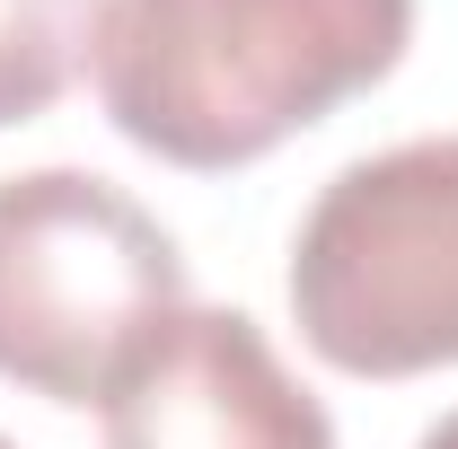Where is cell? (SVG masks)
<instances>
[{
    "mask_svg": "<svg viewBox=\"0 0 458 449\" xmlns=\"http://www.w3.org/2000/svg\"><path fill=\"white\" fill-rule=\"evenodd\" d=\"M291 318L344 379L458 370V132L327 176L291 238Z\"/></svg>",
    "mask_w": 458,
    "mask_h": 449,
    "instance_id": "obj_2",
    "label": "cell"
},
{
    "mask_svg": "<svg viewBox=\"0 0 458 449\" xmlns=\"http://www.w3.org/2000/svg\"><path fill=\"white\" fill-rule=\"evenodd\" d=\"M405 45L414 0H106L89 80L132 150L229 176L379 89Z\"/></svg>",
    "mask_w": 458,
    "mask_h": 449,
    "instance_id": "obj_1",
    "label": "cell"
},
{
    "mask_svg": "<svg viewBox=\"0 0 458 449\" xmlns=\"http://www.w3.org/2000/svg\"><path fill=\"white\" fill-rule=\"evenodd\" d=\"M185 309L176 238L89 168L0 176V379L98 405L141 335Z\"/></svg>",
    "mask_w": 458,
    "mask_h": 449,
    "instance_id": "obj_3",
    "label": "cell"
},
{
    "mask_svg": "<svg viewBox=\"0 0 458 449\" xmlns=\"http://www.w3.org/2000/svg\"><path fill=\"white\" fill-rule=\"evenodd\" d=\"M106 0H0V132L62 106V89L89 71Z\"/></svg>",
    "mask_w": 458,
    "mask_h": 449,
    "instance_id": "obj_5",
    "label": "cell"
},
{
    "mask_svg": "<svg viewBox=\"0 0 458 449\" xmlns=\"http://www.w3.org/2000/svg\"><path fill=\"white\" fill-rule=\"evenodd\" d=\"M106 449H335L327 405L247 309H176L98 396Z\"/></svg>",
    "mask_w": 458,
    "mask_h": 449,
    "instance_id": "obj_4",
    "label": "cell"
},
{
    "mask_svg": "<svg viewBox=\"0 0 458 449\" xmlns=\"http://www.w3.org/2000/svg\"><path fill=\"white\" fill-rule=\"evenodd\" d=\"M0 449H18V441H0Z\"/></svg>",
    "mask_w": 458,
    "mask_h": 449,
    "instance_id": "obj_7",
    "label": "cell"
},
{
    "mask_svg": "<svg viewBox=\"0 0 458 449\" xmlns=\"http://www.w3.org/2000/svg\"><path fill=\"white\" fill-rule=\"evenodd\" d=\"M414 449H458V414H441V423H432V432H423Z\"/></svg>",
    "mask_w": 458,
    "mask_h": 449,
    "instance_id": "obj_6",
    "label": "cell"
}]
</instances>
